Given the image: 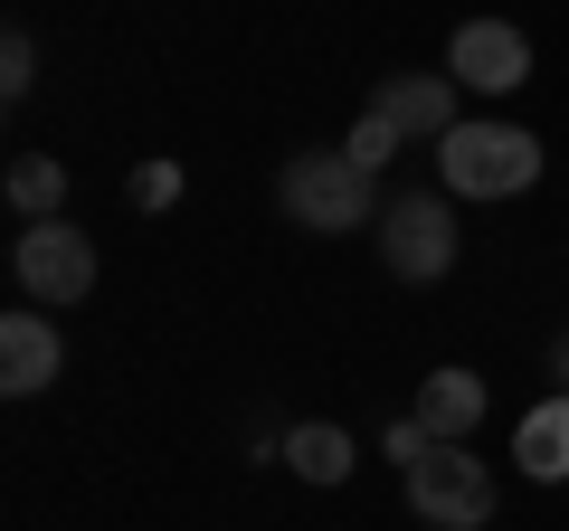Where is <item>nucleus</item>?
<instances>
[{
  "label": "nucleus",
  "mask_w": 569,
  "mask_h": 531,
  "mask_svg": "<svg viewBox=\"0 0 569 531\" xmlns=\"http://www.w3.org/2000/svg\"><path fill=\"white\" fill-rule=\"evenodd\" d=\"M276 200H284V219L313 228V238H351V228H380L370 171L351 162L342 143H332V152H295V162L276 171Z\"/></svg>",
  "instance_id": "f03ea898"
},
{
  "label": "nucleus",
  "mask_w": 569,
  "mask_h": 531,
  "mask_svg": "<svg viewBox=\"0 0 569 531\" xmlns=\"http://www.w3.org/2000/svg\"><path fill=\"white\" fill-rule=\"evenodd\" d=\"M29 86H39V39H29V29H10V39H0V96L29 104Z\"/></svg>",
  "instance_id": "2eb2a0df"
},
{
  "label": "nucleus",
  "mask_w": 569,
  "mask_h": 531,
  "mask_svg": "<svg viewBox=\"0 0 569 531\" xmlns=\"http://www.w3.org/2000/svg\"><path fill=\"white\" fill-rule=\"evenodd\" d=\"M447 77L466 96H512V86H531V39L512 20H466L447 39Z\"/></svg>",
  "instance_id": "423d86ee"
},
{
  "label": "nucleus",
  "mask_w": 569,
  "mask_h": 531,
  "mask_svg": "<svg viewBox=\"0 0 569 531\" xmlns=\"http://www.w3.org/2000/svg\"><path fill=\"white\" fill-rule=\"evenodd\" d=\"M512 474H531V484H569V389H550V399L522 409V428H512Z\"/></svg>",
  "instance_id": "9d476101"
},
{
  "label": "nucleus",
  "mask_w": 569,
  "mask_h": 531,
  "mask_svg": "<svg viewBox=\"0 0 569 531\" xmlns=\"http://www.w3.org/2000/svg\"><path fill=\"white\" fill-rule=\"evenodd\" d=\"M380 266L399 275V285H437L456 266V200H437V190H399V200H380Z\"/></svg>",
  "instance_id": "20e7f679"
},
{
  "label": "nucleus",
  "mask_w": 569,
  "mask_h": 531,
  "mask_svg": "<svg viewBox=\"0 0 569 531\" xmlns=\"http://www.w3.org/2000/svg\"><path fill=\"white\" fill-rule=\"evenodd\" d=\"M10 209L20 219H67V162L58 152H20L10 162Z\"/></svg>",
  "instance_id": "f8f14e48"
},
{
  "label": "nucleus",
  "mask_w": 569,
  "mask_h": 531,
  "mask_svg": "<svg viewBox=\"0 0 569 531\" xmlns=\"http://www.w3.org/2000/svg\"><path fill=\"white\" fill-rule=\"evenodd\" d=\"M284 474H295V484H351V474H361V447H351V428H332V418H305V428H284Z\"/></svg>",
  "instance_id": "9b49d317"
},
{
  "label": "nucleus",
  "mask_w": 569,
  "mask_h": 531,
  "mask_svg": "<svg viewBox=\"0 0 569 531\" xmlns=\"http://www.w3.org/2000/svg\"><path fill=\"white\" fill-rule=\"evenodd\" d=\"M181 190H190L181 162H133V171H123V200L152 209V219H162V209H181Z\"/></svg>",
  "instance_id": "4468645a"
},
{
  "label": "nucleus",
  "mask_w": 569,
  "mask_h": 531,
  "mask_svg": "<svg viewBox=\"0 0 569 531\" xmlns=\"http://www.w3.org/2000/svg\"><path fill=\"white\" fill-rule=\"evenodd\" d=\"M427 447H437V437H427V428H418V418H399V428H389V437H380V455H389V465H399V474H408V465H418V455H427Z\"/></svg>",
  "instance_id": "dca6fc26"
},
{
  "label": "nucleus",
  "mask_w": 569,
  "mask_h": 531,
  "mask_svg": "<svg viewBox=\"0 0 569 531\" xmlns=\"http://www.w3.org/2000/svg\"><path fill=\"white\" fill-rule=\"evenodd\" d=\"M342 152H351L361 171H380V162H399V152H408V133L380 114V104H361V114H351V133H342Z\"/></svg>",
  "instance_id": "ddd939ff"
},
{
  "label": "nucleus",
  "mask_w": 569,
  "mask_h": 531,
  "mask_svg": "<svg viewBox=\"0 0 569 531\" xmlns=\"http://www.w3.org/2000/svg\"><path fill=\"white\" fill-rule=\"evenodd\" d=\"M370 104L399 123L408 143H447L456 123H466V114H456V77H427V67H399V77H380V96H370Z\"/></svg>",
  "instance_id": "6e6552de"
},
{
  "label": "nucleus",
  "mask_w": 569,
  "mask_h": 531,
  "mask_svg": "<svg viewBox=\"0 0 569 531\" xmlns=\"http://www.w3.org/2000/svg\"><path fill=\"white\" fill-rule=\"evenodd\" d=\"M550 380L569 389V332H560V342H550Z\"/></svg>",
  "instance_id": "f3484780"
},
{
  "label": "nucleus",
  "mask_w": 569,
  "mask_h": 531,
  "mask_svg": "<svg viewBox=\"0 0 569 531\" xmlns=\"http://www.w3.org/2000/svg\"><path fill=\"white\" fill-rule=\"evenodd\" d=\"M58 370H67L58 313L10 304V313H0V389H10V399H39V389H58Z\"/></svg>",
  "instance_id": "0eeeda50"
},
{
  "label": "nucleus",
  "mask_w": 569,
  "mask_h": 531,
  "mask_svg": "<svg viewBox=\"0 0 569 531\" xmlns=\"http://www.w3.org/2000/svg\"><path fill=\"white\" fill-rule=\"evenodd\" d=\"M10 275H20V294L29 304H86L96 294V238L86 228H67V219H20V247H10Z\"/></svg>",
  "instance_id": "39448f33"
},
{
  "label": "nucleus",
  "mask_w": 569,
  "mask_h": 531,
  "mask_svg": "<svg viewBox=\"0 0 569 531\" xmlns=\"http://www.w3.org/2000/svg\"><path fill=\"white\" fill-rule=\"evenodd\" d=\"M485 409H493V389L475 380V370L447 361V370H427V380H418V409H408V418H418L437 447H466V437L485 428Z\"/></svg>",
  "instance_id": "1a4fd4ad"
},
{
  "label": "nucleus",
  "mask_w": 569,
  "mask_h": 531,
  "mask_svg": "<svg viewBox=\"0 0 569 531\" xmlns=\"http://www.w3.org/2000/svg\"><path fill=\"white\" fill-rule=\"evenodd\" d=\"M437 181H447V200H522V190L541 181V133L466 114L447 143H437Z\"/></svg>",
  "instance_id": "f257e3e1"
},
{
  "label": "nucleus",
  "mask_w": 569,
  "mask_h": 531,
  "mask_svg": "<svg viewBox=\"0 0 569 531\" xmlns=\"http://www.w3.org/2000/svg\"><path fill=\"white\" fill-rule=\"evenodd\" d=\"M399 484H408V512H418L427 531H485L493 503H503L493 465H485V455H466V447H427Z\"/></svg>",
  "instance_id": "7ed1b4c3"
}]
</instances>
